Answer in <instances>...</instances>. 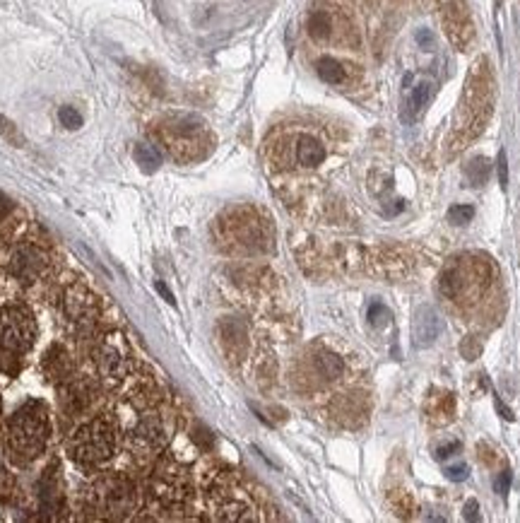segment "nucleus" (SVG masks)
<instances>
[{"instance_id": "423d86ee", "label": "nucleus", "mask_w": 520, "mask_h": 523, "mask_svg": "<svg viewBox=\"0 0 520 523\" xmlns=\"http://www.w3.org/2000/svg\"><path fill=\"white\" fill-rule=\"evenodd\" d=\"M140 417L135 420L133 429L128 432V449L135 456H149L157 454L169 439L167 432V422H164V415L159 413L157 405L152 408L140 410Z\"/></svg>"}, {"instance_id": "f3484780", "label": "nucleus", "mask_w": 520, "mask_h": 523, "mask_svg": "<svg viewBox=\"0 0 520 523\" xmlns=\"http://www.w3.org/2000/svg\"><path fill=\"white\" fill-rule=\"evenodd\" d=\"M444 27L448 29L451 39L455 41L458 46H462V37L460 32L470 29V22H467V5L465 0H444Z\"/></svg>"}, {"instance_id": "5701e85b", "label": "nucleus", "mask_w": 520, "mask_h": 523, "mask_svg": "<svg viewBox=\"0 0 520 523\" xmlns=\"http://www.w3.org/2000/svg\"><path fill=\"white\" fill-rule=\"evenodd\" d=\"M472 217H475V208H472V205H453V208L448 210V219H451L453 224H465L470 222Z\"/></svg>"}, {"instance_id": "c756f323", "label": "nucleus", "mask_w": 520, "mask_h": 523, "mask_svg": "<svg viewBox=\"0 0 520 523\" xmlns=\"http://www.w3.org/2000/svg\"><path fill=\"white\" fill-rule=\"evenodd\" d=\"M417 39H419V44H421V46H429V49H431V46H434V37H431L429 32H424V29H421V32L417 34Z\"/></svg>"}, {"instance_id": "7ed1b4c3", "label": "nucleus", "mask_w": 520, "mask_h": 523, "mask_svg": "<svg viewBox=\"0 0 520 523\" xmlns=\"http://www.w3.org/2000/svg\"><path fill=\"white\" fill-rule=\"evenodd\" d=\"M37 340V321L22 304L0 309V369L15 374Z\"/></svg>"}, {"instance_id": "bb28decb", "label": "nucleus", "mask_w": 520, "mask_h": 523, "mask_svg": "<svg viewBox=\"0 0 520 523\" xmlns=\"http://www.w3.org/2000/svg\"><path fill=\"white\" fill-rule=\"evenodd\" d=\"M508 487H511V473H508V470H503V473L496 478V492H498V495H506Z\"/></svg>"}, {"instance_id": "dca6fc26", "label": "nucleus", "mask_w": 520, "mask_h": 523, "mask_svg": "<svg viewBox=\"0 0 520 523\" xmlns=\"http://www.w3.org/2000/svg\"><path fill=\"white\" fill-rule=\"evenodd\" d=\"M44 372L49 381L53 383H65L73 379V357L63 345H53L44 357Z\"/></svg>"}, {"instance_id": "f8f14e48", "label": "nucleus", "mask_w": 520, "mask_h": 523, "mask_svg": "<svg viewBox=\"0 0 520 523\" xmlns=\"http://www.w3.org/2000/svg\"><path fill=\"white\" fill-rule=\"evenodd\" d=\"M444 331V319L434 306H419L412 319V342L414 347H429Z\"/></svg>"}, {"instance_id": "9d476101", "label": "nucleus", "mask_w": 520, "mask_h": 523, "mask_svg": "<svg viewBox=\"0 0 520 523\" xmlns=\"http://www.w3.org/2000/svg\"><path fill=\"white\" fill-rule=\"evenodd\" d=\"M49 263H51L49 254H46L41 246L22 244L12 254V260H10V273H12L19 282H37L39 278H44V275H46Z\"/></svg>"}, {"instance_id": "a211bd4d", "label": "nucleus", "mask_w": 520, "mask_h": 523, "mask_svg": "<svg viewBox=\"0 0 520 523\" xmlns=\"http://www.w3.org/2000/svg\"><path fill=\"white\" fill-rule=\"evenodd\" d=\"M316 73L323 82H330V85H339V82H344V78H347L344 65L335 58H328V56L316 63Z\"/></svg>"}, {"instance_id": "1a4fd4ad", "label": "nucleus", "mask_w": 520, "mask_h": 523, "mask_svg": "<svg viewBox=\"0 0 520 523\" xmlns=\"http://www.w3.org/2000/svg\"><path fill=\"white\" fill-rule=\"evenodd\" d=\"M65 314L70 316V321L75 323V328L80 333L94 331V323L99 319L97 297L82 282H75V285H70L65 290Z\"/></svg>"}, {"instance_id": "0eeeda50", "label": "nucleus", "mask_w": 520, "mask_h": 523, "mask_svg": "<svg viewBox=\"0 0 520 523\" xmlns=\"http://www.w3.org/2000/svg\"><path fill=\"white\" fill-rule=\"evenodd\" d=\"M224 242L229 249L241 251V254H253L267 246V234L262 219L255 217L251 210H239L229 222H222Z\"/></svg>"}, {"instance_id": "412c9836", "label": "nucleus", "mask_w": 520, "mask_h": 523, "mask_svg": "<svg viewBox=\"0 0 520 523\" xmlns=\"http://www.w3.org/2000/svg\"><path fill=\"white\" fill-rule=\"evenodd\" d=\"M467 176H470V181L475 183V186H482L489 176V162L484 160V157L472 160L470 164H467Z\"/></svg>"}, {"instance_id": "39448f33", "label": "nucleus", "mask_w": 520, "mask_h": 523, "mask_svg": "<svg viewBox=\"0 0 520 523\" xmlns=\"http://www.w3.org/2000/svg\"><path fill=\"white\" fill-rule=\"evenodd\" d=\"M159 133H162V140L167 145V150L181 162L200 160L210 150L208 131L193 116H178V119L167 121Z\"/></svg>"}, {"instance_id": "20e7f679", "label": "nucleus", "mask_w": 520, "mask_h": 523, "mask_svg": "<svg viewBox=\"0 0 520 523\" xmlns=\"http://www.w3.org/2000/svg\"><path fill=\"white\" fill-rule=\"evenodd\" d=\"M87 509L92 511V519H111L121 521L135 511L137 506V492L131 478L121 473H106L99 475L90 490L85 492Z\"/></svg>"}, {"instance_id": "2eb2a0df", "label": "nucleus", "mask_w": 520, "mask_h": 523, "mask_svg": "<svg viewBox=\"0 0 520 523\" xmlns=\"http://www.w3.org/2000/svg\"><path fill=\"white\" fill-rule=\"evenodd\" d=\"M94 401V388L90 386V381L85 379H68L65 381V391H63V403H65V413L73 417V415H82L87 408Z\"/></svg>"}, {"instance_id": "6e6552de", "label": "nucleus", "mask_w": 520, "mask_h": 523, "mask_svg": "<svg viewBox=\"0 0 520 523\" xmlns=\"http://www.w3.org/2000/svg\"><path fill=\"white\" fill-rule=\"evenodd\" d=\"M131 347L118 333H109L99 345V372L111 386H121L133 374Z\"/></svg>"}, {"instance_id": "aec40b11", "label": "nucleus", "mask_w": 520, "mask_h": 523, "mask_svg": "<svg viewBox=\"0 0 520 523\" xmlns=\"http://www.w3.org/2000/svg\"><path fill=\"white\" fill-rule=\"evenodd\" d=\"M308 34L313 39H326L330 37V17L326 13H316L308 19Z\"/></svg>"}, {"instance_id": "4468645a", "label": "nucleus", "mask_w": 520, "mask_h": 523, "mask_svg": "<svg viewBox=\"0 0 520 523\" xmlns=\"http://www.w3.org/2000/svg\"><path fill=\"white\" fill-rule=\"evenodd\" d=\"M39 490H41L39 492L41 509L49 516H53V519H58L60 511H65V492H63V483H60V475L56 465H51V468L46 470V475L41 478Z\"/></svg>"}, {"instance_id": "9b49d317", "label": "nucleus", "mask_w": 520, "mask_h": 523, "mask_svg": "<svg viewBox=\"0 0 520 523\" xmlns=\"http://www.w3.org/2000/svg\"><path fill=\"white\" fill-rule=\"evenodd\" d=\"M285 155L290 157L292 162L296 164V167H303V169H316L321 167L323 162H326V145H323L321 140H318L316 135H308V133H303V135H296L294 140H292V145L285 147Z\"/></svg>"}, {"instance_id": "cd10ccee", "label": "nucleus", "mask_w": 520, "mask_h": 523, "mask_svg": "<svg viewBox=\"0 0 520 523\" xmlns=\"http://www.w3.org/2000/svg\"><path fill=\"white\" fill-rule=\"evenodd\" d=\"M10 213H12V201H10L3 191H0V219H5Z\"/></svg>"}, {"instance_id": "2f4dec72", "label": "nucleus", "mask_w": 520, "mask_h": 523, "mask_svg": "<svg viewBox=\"0 0 520 523\" xmlns=\"http://www.w3.org/2000/svg\"><path fill=\"white\" fill-rule=\"evenodd\" d=\"M467 519H477V501L475 499L467 501Z\"/></svg>"}, {"instance_id": "a878e982", "label": "nucleus", "mask_w": 520, "mask_h": 523, "mask_svg": "<svg viewBox=\"0 0 520 523\" xmlns=\"http://www.w3.org/2000/svg\"><path fill=\"white\" fill-rule=\"evenodd\" d=\"M498 181H501V188L508 186V164H506V152L498 155Z\"/></svg>"}, {"instance_id": "c85d7f7f", "label": "nucleus", "mask_w": 520, "mask_h": 523, "mask_svg": "<svg viewBox=\"0 0 520 523\" xmlns=\"http://www.w3.org/2000/svg\"><path fill=\"white\" fill-rule=\"evenodd\" d=\"M458 449H460V444L453 442V444H448V446H441L439 454H436V456H439V458H448V456H453V451H458Z\"/></svg>"}, {"instance_id": "7c9ffc66", "label": "nucleus", "mask_w": 520, "mask_h": 523, "mask_svg": "<svg viewBox=\"0 0 520 523\" xmlns=\"http://www.w3.org/2000/svg\"><path fill=\"white\" fill-rule=\"evenodd\" d=\"M157 290H159V292H162V297H164V299H167V301H169V304H174V301H176V299H174V294H171V292H169V290H167V287H164V285H162V282H157Z\"/></svg>"}, {"instance_id": "f03ea898", "label": "nucleus", "mask_w": 520, "mask_h": 523, "mask_svg": "<svg viewBox=\"0 0 520 523\" xmlns=\"http://www.w3.org/2000/svg\"><path fill=\"white\" fill-rule=\"evenodd\" d=\"M121 429L113 415H99L82 427L75 429L73 439L68 442V454L82 468H97L113 458L118 449Z\"/></svg>"}, {"instance_id": "f257e3e1", "label": "nucleus", "mask_w": 520, "mask_h": 523, "mask_svg": "<svg viewBox=\"0 0 520 523\" xmlns=\"http://www.w3.org/2000/svg\"><path fill=\"white\" fill-rule=\"evenodd\" d=\"M49 408L39 401L24 403L17 413L10 417L5 429V449L8 456L19 465L32 463L44 454L49 444Z\"/></svg>"}, {"instance_id": "473e14b6", "label": "nucleus", "mask_w": 520, "mask_h": 523, "mask_svg": "<svg viewBox=\"0 0 520 523\" xmlns=\"http://www.w3.org/2000/svg\"><path fill=\"white\" fill-rule=\"evenodd\" d=\"M8 131H10V123L5 121L3 116H0V133H8Z\"/></svg>"}, {"instance_id": "b1692460", "label": "nucleus", "mask_w": 520, "mask_h": 523, "mask_svg": "<svg viewBox=\"0 0 520 523\" xmlns=\"http://www.w3.org/2000/svg\"><path fill=\"white\" fill-rule=\"evenodd\" d=\"M58 119H60V123H63L65 128H68V131H77V128L82 126L80 111L73 109V106H63V109L58 111Z\"/></svg>"}, {"instance_id": "4be33fe9", "label": "nucleus", "mask_w": 520, "mask_h": 523, "mask_svg": "<svg viewBox=\"0 0 520 523\" xmlns=\"http://www.w3.org/2000/svg\"><path fill=\"white\" fill-rule=\"evenodd\" d=\"M429 94H431V85H429V82H419V85L412 90L410 104H412V111H414V114H419V111L424 109L426 101H429Z\"/></svg>"}, {"instance_id": "ddd939ff", "label": "nucleus", "mask_w": 520, "mask_h": 523, "mask_svg": "<svg viewBox=\"0 0 520 523\" xmlns=\"http://www.w3.org/2000/svg\"><path fill=\"white\" fill-rule=\"evenodd\" d=\"M152 485H154V495H157L159 499L176 501L186 495V475H183V470L176 468L174 463L159 465Z\"/></svg>"}, {"instance_id": "393cba45", "label": "nucleus", "mask_w": 520, "mask_h": 523, "mask_svg": "<svg viewBox=\"0 0 520 523\" xmlns=\"http://www.w3.org/2000/svg\"><path fill=\"white\" fill-rule=\"evenodd\" d=\"M467 475H470V468L465 463H455L446 468V478L453 480V483H462V480H467Z\"/></svg>"}, {"instance_id": "6ab92c4d", "label": "nucleus", "mask_w": 520, "mask_h": 523, "mask_svg": "<svg viewBox=\"0 0 520 523\" xmlns=\"http://www.w3.org/2000/svg\"><path fill=\"white\" fill-rule=\"evenodd\" d=\"M133 157H135V162L140 164L142 172L152 174L154 169L162 164V155L157 152V147L149 145V142H140V145H135V150H133Z\"/></svg>"}]
</instances>
